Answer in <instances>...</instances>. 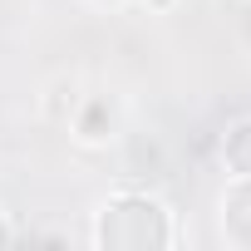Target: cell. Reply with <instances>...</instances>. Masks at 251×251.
I'll list each match as a JSON object with an SVG mask.
<instances>
[{"mask_svg": "<svg viewBox=\"0 0 251 251\" xmlns=\"http://www.w3.org/2000/svg\"><path fill=\"white\" fill-rule=\"evenodd\" d=\"M222 231L231 246L251 251V177H236L222 197Z\"/></svg>", "mask_w": 251, "mask_h": 251, "instance_id": "obj_2", "label": "cell"}, {"mask_svg": "<svg viewBox=\"0 0 251 251\" xmlns=\"http://www.w3.org/2000/svg\"><path fill=\"white\" fill-rule=\"evenodd\" d=\"M94 241L108 251H158L173 241V226H168L163 202H153L148 192H123L99 212Z\"/></svg>", "mask_w": 251, "mask_h": 251, "instance_id": "obj_1", "label": "cell"}, {"mask_svg": "<svg viewBox=\"0 0 251 251\" xmlns=\"http://www.w3.org/2000/svg\"><path fill=\"white\" fill-rule=\"evenodd\" d=\"M0 241H10V226H0Z\"/></svg>", "mask_w": 251, "mask_h": 251, "instance_id": "obj_6", "label": "cell"}, {"mask_svg": "<svg viewBox=\"0 0 251 251\" xmlns=\"http://www.w3.org/2000/svg\"><path fill=\"white\" fill-rule=\"evenodd\" d=\"M148 5H158V10H168V5H173V0H148Z\"/></svg>", "mask_w": 251, "mask_h": 251, "instance_id": "obj_5", "label": "cell"}, {"mask_svg": "<svg viewBox=\"0 0 251 251\" xmlns=\"http://www.w3.org/2000/svg\"><path fill=\"white\" fill-rule=\"evenodd\" d=\"M222 163L231 168V177H251V118L231 123L222 133Z\"/></svg>", "mask_w": 251, "mask_h": 251, "instance_id": "obj_3", "label": "cell"}, {"mask_svg": "<svg viewBox=\"0 0 251 251\" xmlns=\"http://www.w3.org/2000/svg\"><path fill=\"white\" fill-rule=\"evenodd\" d=\"M108 128H113V103H108V99H89V103L79 108V118H74V133H79L84 143H103Z\"/></svg>", "mask_w": 251, "mask_h": 251, "instance_id": "obj_4", "label": "cell"}]
</instances>
